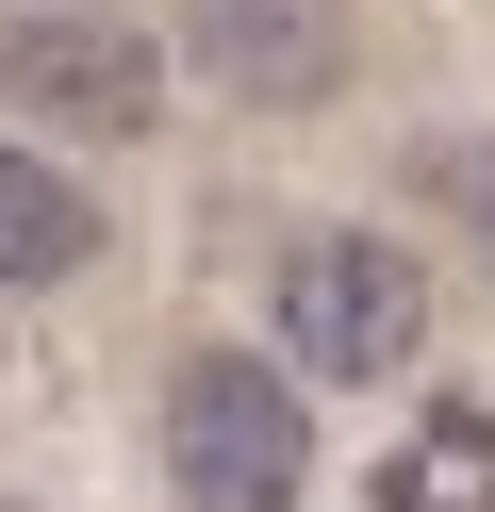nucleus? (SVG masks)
Masks as SVG:
<instances>
[{
  "instance_id": "obj_8",
  "label": "nucleus",
  "mask_w": 495,
  "mask_h": 512,
  "mask_svg": "<svg viewBox=\"0 0 495 512\" xmlns=\"http://www.w3.org/2000/svg\"><path fill=\"white\" fill-rule=\"evenodd\" d=\"M0 512H33V496H0Z\"/></svg>"
},
{
  "instance_id": "obj_7",
  "label": "nucleus",
  "mask_w": 495,
  "mask_h": 512,
  "mask_svg": "<svg viewBox=\"0 0 495 512\" xmlns=\"http://www.w3.org/2000/svg\"><path fill=\"white\" fill-rule=\"evenodd\" d=\"M446 199H462V232L495 248V133H479V149H446Z\"/></svg>"
},
{
  "instance_id": "obj_6",
  "label": "nucleus",
  "mask_w": 495,
  "mask_h": 512,
  "mask_svg": "<svg viewBox=\"0 0 495 512\" xmlns=\"http://www.w3.org/2000/svg\"><path fill=\"white\" fill-rule=\"evenodd\" d=\"M380 512H495V413H479V397L429 413V430L380 463Z\"/></svg>"
},
{
  "instance_id": "obj_1",
  "label": "nucleus",
  "mask_w": 495,
  "mask_h": 512,
  "mask_svg": "<svg viewBox=\"0 0 495 512\" xmlns=\"http://www.w3.org/2000/svg\"><path fill=\"white\" fill-rule=\"evenodd\" d=\"M165 479H182V512H297V479H314L297 380L248 347H198L165 380Z\"/></svg>"
},
{
  "instance_id": "obj_2",
  "label": "nucleus",
  "mask_w": 495,
  "mask_h": 512,
  "mask_svg": "<svg viewBox=\"0 0 495 512\" xmlns=\"http://www.w3.org/2000/svg\"><path fill=\"white\" fill-rule=\"evenodd\" d=\"M281 347L314 380H396L429 347V281H413V248H380V232H297L281 248Z\"/></svg>"
},
{
  "instance_id": "obj_5",
  "label": "nucleus",
  "mask_w": 495,
  "mask_h": 512,
  "mask_svg": "<svg viewBox=\"0 0 495 512\" xmlns=\"http://www.w3.org/2000/svg\"><path fill=\"white\" fill-rule=\"evenodd\" d=\"M83 265H99V199L33 133H0V281L33 298V281H83Z\"/></svg>"
},
{
  "instance_id": "obj_4",
  "label": "nucleus",
  "mask_w": 495,
  "mask_h": 512,
  "mask_svg": "<svg viewBox=\"0 0 495 512\" xmlns=\"http://www.w3.org/2000/svg\"><path fill=\"white\" fill-rule=\"evenodd\" d=\"M182 50H198V83H215V100L297 116V100H330V83H347V0H182Z\"/></svg>"
},
{
  "instance_id": "obj_3",
  "label": "nucleus",
  "mask_w": 495,
  "mask_h": 512,
  "mask_svg": "<svg viewBox=\"0 0 495 512\" xmlns=\"http://www.w3.org/2000/svg\"><path fill=\"white\" fill-rule=\"evenodd\" d=\"M0 100H17L33 133H149L165 50L132 34L116 0H17V17H0Z\"/></svg>"
}]
</instances>
